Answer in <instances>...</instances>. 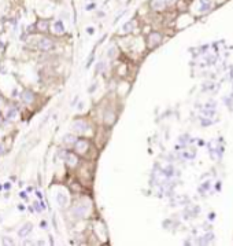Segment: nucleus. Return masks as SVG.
<instances>
[{
	"instance_id": "12",
	"label": "nucleus",
	"mask_w": 233,
	"mask_h": 246,
	"mask_svg": "<svg viewBox=\"0 0 233 246\" xmlns=\"http://www.w3.org/2000/svg\"><path fill=\"white\" fill-rule=\"evenodd\" d=\"M66 161H67V164L69 165L74 166V165L77 164V157L73 154V153H67V154H66Z\"/></svg>"
},
{
	"instance_id": "3",
	"label": "nucleus",
	"mask_w": 233,
	"mask_h": 246,
	"mask_svg": "<svg viewBox=\"0 0 233 246\" xmlns=\"http://www.w3.org/2000/svg\"><path fill=\"white\" fill-rule=\"evenodd\" d=\"M38 47H40V50L43 51H50L54 48V43L51 41L50 39H41L40 41H38Z\"/></svg>"
},
{
	"instance_id": "6",
	"label": "nucleus",
	"mask_w": 233,
	"mask_h": 246,
	"mask_svg": "<svg viewBox=\"0 0 233 246\" xmlns=\"http://www.w3.org/2000/svg\"><path fill=\"white\" fill-rule=\"evenodd\" d=\"M56 202H58L59 206H66L67 202H69V198H67V195H64V194H62V193H58L56 194Z\"/></svg>"
},
{
	"instance_id": "25",
	"label": "nucleus",
	"mask_w": 233,
	"mask_h": 246,
	"mask_svg": "<svg viewBox=\"0 0 233 246\" xmlns=\"http://www.w3.org/2000/svg\"><path fill=\"white\" fill-rule=\"evenodd\" d=\"M18 209H19V210H24V209H25V206H24V205H19Z\"/></svg>"
},
{
	"instance_id": "11",
	"label": "nucleus",
	"mask_w": 233,
	"mask_h": 246,
	"mask_svg": "<svg viewBox=\"0 0 233 246\" xmlns=\"http://www.w3.org/2000/svg\"><path fill=\"white\" fill-rule=\"evenodd\" d=\"M133 28H134V22H133V21H128V22H125L124 26H122V32H124V33H129V32L133 30Z\"/></svg>"
},
{
	"instance_id": "24",
	"label": "nucleus",
	"mask_w": 233,
	"mask_h": 246,
	"mask_svg": "<svg viewBox=\"0 0 233 246\" xmlns=\"http://www.w3.org/2000/svg\"><path fill=\"white\" fill-rule=\"evenodd\" d=\"M19 195H21V198H26V193H21Z\"/></svg>"
},
{
	"instance_id": "14",
	"label": "nucleus",
	"mask_w": 233,
	"mask_h": 246,
	"mask_svg": "<svg viewBox=\"0 0 233 246\" xmlns=\"http://www.w3.org/2000/svg\"><path fill=\"white\" fill-rule=\"evenodd\" d=\"M211 8V0H200V11H207Z\"/></svg>"
},
{
	"instance_id": "20",
	"label": "nucleus",
	"mask_w": 233,
	"mask_h": 246,
	"mask_svg": "<svg viewBox=\"0 0 233 246\" xmlns=\"http://www.w3.org/2000/svg\"><path fill=\"white\" fill-rule=\"evenodd\" d=\"M110 58H114L115 57V48L114 47H111V48H108V54H107Z\"/></svg>"
},
{
	"instance_id": "8",
	"label": "nucleus",
	"mask_w": 233,
	"mask_h": 246,
	"mask_svg": "<svg viewBox=\"0 0 233 246\" xmlns=\"http://www.w3.org/2000/svg\"><path fill=\"white\" fill-rule=\"evenodd\" d=\"M87 149H88V142L87 140H78L76 143V150L80 153H84L87 151Z\"/></svg>"
},
{
	"instance_id": "27",
	"label": "nucleus",
	"mask_w": 233,
	"mask_h": 246,
	"mask_svg": "<svg viewBox=\"0 0 233 246\" xmlns=\"http://www.w3.org/2000/svg\"><path fill=\"white\" fill-rule=\"evenodd\" d=\"M0 122H1V120H0Z\"/></svg>"
},
{
	"instance_id": "23",
	"label": "nucleus",
	"mask_w": 233,
	"mask_h": 246,
	"mask_svg": "<svg viewBox=\"0 0 233 246\" xmlns=\"http://www.w3.org/2000/svg\"><path fill=\"white\" fill-rule=\"evenodd\" d=\"M84 105H85V103H84V102H80V103H78V109H80V110H81V109L84 107Z\"/></svg>"
},
{
	"instance_id": "7",
	"label": "nucleus",
	"mask_w": 233,
	"mask_h": 246,
	"mask_svg": "<svg viewBox=\"0 0 233 246\" xmlns=\"http://www.w3.org/2000/svg\"><path fill=\"white\" fill-rule=\"evenodd\" d=\"M21 98H22V101L25 102V103H32L33 99H34V95H33L32 91H24L22 95H21Z\"/></svg>"
},
{
	"instance_id": "5",
	"label": "nucleus",
	"mask_w": 233,
	"mask_h": 246,
	"mask_svg": "<svg viewBox=\"0 0 233 246\" xmlns=\"http://www.w3.org/2000/svg\"><path fill=\"white\" fill-rule=\"evenodd\" d=\"M148 41H150V47L158 45L159 43H160V34H159V33H156V32L151 33V34H150V39H148Z\"/></svg>"
},
{
	"instance_id": "1",
	"label": "nucleus",
	"mask_w": 233,
	"mask_h": 246,
	"mask_svg": "<svg viewBox=\"0 0 233 246\" xmlns=\"http://www.w3.org/2000/svg\"><path fill=\"white\" fill-rule=\"evenodd\" d=\"M71 129L74 131V132H78V133H82V132H87L89 129L88 124L85 122V121L82 120H77L73 122V125H71Z\"/></svg>"
},
{
	"instance_id": "10",
	"label": "nucleus",
	"mask_w": 233,
	"mask_h": 246,
	"mask_svg": "<svg viewBox=\"0 0 233 246\" xmlns=\"http://www.w3.org/2000/svg\"><path fill=\"white\" fill-rule=\"evenodd\" d=\"M165 6H166L165 0H152L151 1V7L154 10H162L165 8Z\"/></svg>"
},
{
	"instance_id": "17",
	"label": "nucleus",
	"mask_w": 233,
	"mask_h": 246,
	"mask_svg": "<svg viewBox=\"0 0 233 246\" xmlns=\"http://www.w3.org/2000/svg\"><path fill=\"white\" fill-rule=\"evenodd\" d=\"M1 242H3V245H14V241L10 237H4Z\"/></svg>"
},
{
	"instance_id": "2",
	"label": "nucleus",
	"mask_w": 233,
	"mask_h": 246,
	"mask_svg": "<svg viewBox=\"0 0 233 246\" xmlns=\"http://www.w3.org/2000/svg\"><path fill=\"white\" fill-rule=\"evenodd\" d=\"M32 230H33V224H32V223H25V224L18 230V237L26 238V237L32 232Z\"/></svg>"
},
{
	"instance_id": "21",
	"label": "nucleus",
	"mask_w": 233,
	"mask_h": 246,
	"mask_svg": "<svg viewBox=\"0 0 233 246\" xmlns=\"http://www.w3.org/2000/svg\"><path fill=\"white\" fill-rule=\"evenodd\" d=\"M95 7H96V4H95V3H91V4H87V6H85V10H87V11H91V10H93Z\"/></svg>"
},
{
	"instance_id": "22",
	"label": "nucleus",
	"mask_w": 233,
	"mask_h": 246,
	"mask_svg": "<svg viewBox=\"0 0 233 246\" xmlns=\"http://www.w3.org/2000/svg\"><path fill=\"white\" fill-rule=\"evenodd\" d=\"M104 68V62H99V66H97V70H103Z\"/></svg>"
},
{
	"instance_id": "26",
	"label": "nucleus",
	"mask_w": 233,
	"mask_h": 246,
	"mask_svg": "<svg viewBox=\"0 0 233 246\" xmlns=\"http://www.w3.org/2000/svg\"><path fill=\"white\" fill-rule=\"evenodd\" d=\"M1 153H3V145L0 143V154H1Z\"/></svg>"
},
{
	"instance_id": "4",
	"label": "nucleus",
	"mask_w": 233,
	"mask_h": 246,
	"mask_svg": "<svg viewBox=\"0 0 233 246\" xmlns=\"http://www.w3.org/2000/svg\"><path fill=\"white\" fill-rule=\"evenodd\" d=\"M87 212H88V206L87 205H77L76 208L73 209V215L76 217H82Z\"/></svg>"
},
{
	"instance_id": "18",
	"label": "nucleus",
	"mask_w": 233,
	"mask_h": 246,
	"mask_svg": "<svg viewBox=\"0 0 233 246\" xmlns=\"http://www.w3.org/2000/svg\"><path fill=\"white\" fill-rule=\"evenodd\" d=\"M104 118H106V122H113L114 121V114L113 113H106V116H104Z\"/></svg>"
},
{
	"instance_id": "15",
	"label": "nucleus",
	"mask_w": 233,
	"mask_h": 246,
	"mask_svg": "<svg viewBox=\"0 0 233 246\" xmlns=\"http://www.w3.org/2000/svg\"><path fill=\"white\" fill-rule=\"evenodd\" d=\"M15 116H17V109H10L8 113H7V118L13 120V118H15Z\"/></svg>"
},
{
	"instance_id": "9",
	"label": "nucleus",
	"mask_w": 233,
	"mask_h": 246,
	"mask_svg": "<svg viewBox=\"0 0 233 246\" xmlns=\"http://www.w3.org/2000/svg\"><path fill=\"white\" fill-rule=\"evenodd\" d=\"M54 32H55L56 34H62V33H64V25H63L62 21H56V22L54 24Z\"/></svg>"
},
{
	"instance_id": "16",
	"label": "nucleus",
	"mask_w": 233,
	"mask_h": 246,
	"mask_svg": "<svg viewBox=\"0 0 233 246\" xmlns=\"http://www.w3.org/2000/svg\"><path fill=\"white\" fill-rule=\"evenodd\" d=\"M63 140H64L66 143H73V142L76 140V138H74L73 135H64V136H63Z\"/></svg>"
},
{
	"instance_id": "13",
	"label": "nucleus",
	"mask_w": 233,
	"mask_h": 246,
	"mask_svg": "<svg viewBox=\"0 0 233 246\" xmlns=\"http://www.w3.org/2000/svg\"><path fill=\"white\" fill-rule=\"evenodd\" d=\"M48 29V22L45 21V19H40L37 22V30L40 32H45Z\"/></svg>"
},
{
	"instance_id": "19",
	"label": "nucleus",
	"mask_w": 233,
	"mask_h": 246,
	"mask_svg": "<svg viewBox=\"0 0 233 246\" xmlns=\"http://www.w3.org/2000/svg\"><path fill=\"white\" fill-rule=\"evenodd\" d=\"M85 32H87V34H89V36H92L95 33V28L93 26H87V29H85Z\"/></svg>"
}]
</instances>
